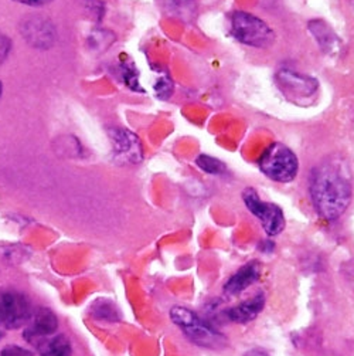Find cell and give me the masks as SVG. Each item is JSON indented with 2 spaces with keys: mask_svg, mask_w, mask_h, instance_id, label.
<instances>
[{
  "mask_svg": "<svg viewBox=\"0 0 354 356\" xmlns=\"http://www.w3.org/2000/svg\"><path fill=\"white\" fill-rule=\"evenodd\" d=\"M309 193L316 213L326 222L340 219L353 197L351 175L339 156L319 162L310 172Z\"/></svg>",
  "mask_w": 354,
  "mask_h": 356,
  "instance_id": "1",
  "label": "cell"
},
{
  "mask_svg": "<svg viewBox=\"0 0 354 356\" xmlns=\"http://www.w3.org/2000/svg\"><path fill=\"white\" fill-rule=\"evenodd\" d=\"M171 323L179 328L183 335L194 345L205 349H221L227 345V338L224 334L217 331L205 319H203L197 312L174 305L169 311Z\"/></svg>",
  "mask_w": 354,
  "mask_h": 356,
  "instance_id": "2",
  "label": "cell"
},
{
  "mask_svg": "<svg viewBox=\"0 0 354 356\" xmlns=\"http://www.w3.org/2000/svg\"><path fill=\"white\" fill-rule=\"evenodd\" d=\"M260 170L278 184H291L299 173V159L287 145L271 144L260 159Z\"/></svg>",
  "mask_w": 354,
  "mask_h": 356,
  "instance_id": "3",
  "label": "cell"
},
{
  "mask_svg": "<svg viewBox=\"0 0 354 356\" xmlns=\"http://www.w3.org/2000/svg\"><path fill=\"white\" fill-rule=\"evenodd\" d=\"M230 23L233 35L245 46L268 49L275 43L273 30L262 19L251 13L234 12Z\"/></svg>",
  "mask_w": 354,
  "mask_h": 356,
  "instance_id": "4",
  "label": "cell"
},
{
  "mask_svg": "<svg viewBox=\"0 0 354 356\" xmlns=\"http://www.w3.org/2000/svg\"><path fill=\"white\" fill-rule=\"evenodd\" d=\"M242 200L245 207L261 222L264 232L269 237L279 236L285 230L287 220L283 210L275 204L264 202L254 188H245L242 192Z\"/></svg>",
  "mask_w": 354,
  "mask_h": 356,
  "instance_id": "5",
  "label": "cell"
},
{
  "mask_svg": "<svg viewBox=\"0 0 354 356\" xmlns=\"http://www.w3.org/2000/svg\"><path fill=\"white\" fill-rule=\"evenodd\" d=\"M33 311L31 302L26 294L0 289V327L17 330L28 324Z\"/></svg>",
  "mask_w": 354,
  "mask_h": 356,
  "instance_id": "6",
  "label": "cell"
},
{
  "mask_svg": "<svg viewBox=\"0 0 354 356\" xmlns=\"http://www.w3.org/2000/svg\"><path fill=\"white\" fill-rule=\"evenodd\" d=\"M276 83L280 91L292 101L312 98L317 90L319 83L313 77L303 76L292 70H282L276 74Z\"/></svg>",
  "mask_w": 354,
  "mask_h": 356,
  "instance_id": "7",
  "label": "cell"
},
{
  "mask_svg": "<svg viewBox=\"0 0 354 356\" xmlns=\"http://www.w3.org/2000/svg\"><path fill=\"white\" fill-rule=\"evenodd\" d=\"M57 315L51 309L40 307L33 311V315L28 321V327L24 330L23 337L31 346L37 349L44 339L57 332Z\"/></svg>",
  "mask_w": 354,
  "mask_h": 356,
  "instance_id": "8",
  "label": "cell"
},
{
  "mask_svg": "<svg viewBox=\"0 0 354 356\" xmlns=\"http://www.w3.org/2000/svg\"><path fill=\"white\" fill-rule=\"evenodd\" d=\"M22 35L28 44L37 49H47L54 44L56 29L53 23L43 16H31L22 22Z\"/></svg>",
  "mask_w": 354,
  "mask_h": 356,
  "instance_id": "9",
  "label": "cell"
},
{
  "mask_svg": "<svg viewBox=\"0 0 354 356\" xmlns=\"http://www.w3.org/2000/svg\"><path fill=\"white\" fill-rule=\"evenodd\" d=\"M108 136L118 158H122L128 163H137L142 161V156H144L142 144L137 136L130 131L122 128H111L108 131Z\"/></svg>",
  "mask_w": 354,
  "mask_h": 356,
  "instance_id": "10",
  "label": "cell"
},
{
  "mask_svg": "<svg viewBox=\"0 0 354 356\" xmlns=\"http://www.w3.org/2000/svg\"><path fill=\"white\" fill-rule=\"evenodd\" d=\"M307 29L317 46L322 49L323 53L330 56H337L342 53V40L339 35L333 31V29L321 19H314L307 23Z\"/></svg>",
  "mask_w": 354,
  "mask_h": 356,
  "instance_id": "11",
  "label": "cell"
},
{
  "mask_svg": "<svg viewBox=\"0 0 354 356\" xmlns=\"http://www.w3.org/2000/svg\"><path fill=\"white\" fill-rule=\"evenodd\" d=\"M261 277V264L258 261H251L242 266L237 273H234L224 284V293L228 296H238L246 289H250Z\"/></svg>",
  "mask_w": 354,
  "mask_h": 356,
  "instance_id": "12",
  "label": "cell"
},
{
  "mask_svg": "<svg viewBox=\"0 0 354 356\" xmlns=\"http://www.w3.org/2000/svg\"><path fill=\"white\" fill-rule=\"evenodd\" d=\"M267 298L262 293H258L250 300H245L241 304L231 307L228 311H226V316L231 323L235 324H248L254 321V319L264 311Z\"/></svg>",
  "mask_w": 354,
  "mask_h": 356,
  "instance_id": "13",
  "label": "cell"
},
{
  "mask_svg": "<svg viewBox=\"0 0 354 356\" xmlns=\"http://www.w3.org/2000/svg\"><path fill=\"white\" fill-rule=\"evenodd\" d=\"M90 316L96 321L118 323L122 318V312L118 305L110 300H98L90 305Z\"/></svg>",
  "mask_w": 354,
  "mask_h": 356,
  "instance_id": "14",
  "label": "cell"
},
{
  "mask_svg": "<svg viewBox=\"0 0 354 356\" xmlns=\"http://www.w3.org/2000/svg\"><path fill=\"white\" fill-rule=\"evenodd\" d=\"M39 356H73V348L65 335L44 339L37 348Z\"/></svg>",
  "mask_w": 354,
  "mask_h": 356,
  "instance_id": "15",
  "label": "cell"
},
{
  "mask_svg": "<svg viewBox=\"0 0 354 356\" xmlns=\"http://www.w3.org/2000/svg\"><path fill=\"white\" fill-rule=\"evenodd\" d=\"M165 2L167 9L173 15H177L185 20H189L194 16V10H196L194 0H165Z\"/></svg>",
  "mask_w": 354,
  "mask_h": 356,
  "instance_id": "16",
  "label": "cell"
},
{
  "mask_svg": "<svg viewBox=\"0 0 354 356\" xmlns=\"http://www.w3.org/2000/svg\"><path fill=\"white\" fill-rule=\"evenodd\" d=\"M196 165L205 173H210V175H216V176H220V175H224L227 172V166L216 159L212 158L210 155H199L197 159H196Z\"/></svg>",
  "mask_w": 354,
  "mask_h": 356,
  "instance_id": "17",
  "label": "cell"
},
{
  "mask_svg": "<svg viewBox=\"0 0 354 356\" xmlns=\"http://www.w3.org/2000/svg\"><path fill=\"white\" fill-rule=\"evenodd\" d=\"M155 90H156L158 97H160L162 99H167L173 94V83H171V80H169L166 77H162L158 81Z\"/></svg>",
  "mask_w": 354,
  "mask_h": 356,
  "instance_id": "18",
  "label": "cell"
},
{
  "mask_svg": "<svg viewBox=\"0 0 354 356\" xmlns=\"http://www.w3.org/2000/svg\"><path fill=\"white\" fill-rule=\"evenodd\" d=\"M0 356H33V352L19 345H8L0 350Z\"/></svg>",
  "mask_w": 354,
  "mask_h": 356,
  "instance_id": "19",
  "label": "cell"
},
{
  "mask_svg": "<svg viewBox=\"0 0 354 356\" xmlns=\"http://www.w3.org/2000/svg\"><path fill=\"white\" fill-rule=\"evenodd\" d=\"M12 51V40L6 34L0 33V64H3Z\"/></svg>",
  "mask_w": 354,
  "mask_h": 356,
  "instance_id": "20",
  "label": "cell"
},
{
  "mask_svg": "<svg viewBox=\"0 0 354 356\" xmlns=\"http://www.w3.org/2000/svg\"><path fill=\"white\" fill-rule=\"evenodd\" d=\"M15 2L27 5V6H44V5H49L50 2H53V0H15Z\"/></svg>",
  "mask_w": 354,
  "mask_h": 356,
  "instance_id": "21",
  "label": "cell"
},
{
  "mask_svg": "<svg viewBox=\"0 0 354 356\" xmlns=\"http://www.w3.org/2000/svg\"><path fill=\"white\" fill-rule=\"evenodd\" d=\"M244 356H269V353H268V352H265L264 349L254 348V349L246 350V352L244 353Z\"/></svg>",
  "mask_w": 354,
  "mask_h": 356,
  "instance_id": "22",
  "label": "cell"
},
{
  "mask_svg": "<svg viewBox=\"0 0 354 356\" xmlns=\"http://www.w3.org/2000/svg\"><path fill=\"white\" fill-rule=\"evenodd\" d=\"M2 94H3V84L0 81V97H2Z\"/></svg>",
  "mask_w": 354,
  "mask_h": 356,
  "instance_id": "23",
  "label": "cell"
}]
</instances>
